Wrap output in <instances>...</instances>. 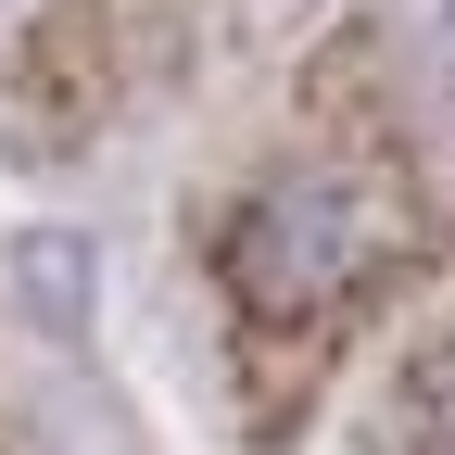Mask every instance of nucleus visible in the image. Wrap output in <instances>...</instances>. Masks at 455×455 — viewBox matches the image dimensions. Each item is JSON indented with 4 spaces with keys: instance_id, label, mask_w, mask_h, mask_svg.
I'll use <instances>...</instances> for the list:
<instances>
[{
    "instance_id": "nucleus-1",
    "label": "nucleus",
    "mask_w": 455,
    "mask_h": 455,
    "mask_svg": "<svg viewBox=\"0 0 455 455\" xmlns=\"http://www.w3.org/2000/svg\"><path fill=\"white\" fill-rule=\"evenodd\" d=\"M379 253H392V215L355 178L304 164V178H266L241 203V228H228V291H241L253 316H329Z\"/></svg>"
},
{
    "instance_id": "nucleus-2",
    "label": "nucleus",
    "mask_w": 455,
    "mask_h": 455,
    "mask_svg": "<svg viewBox=\"0 0 455 455\" xmlns=\"http://www.w3.org/2000/svg\"><path fill=\"white\" fill-rule=\"evenodd\" d=\"M392 38L430 51V64H455V0H392Z\"/></svg>"
}]
</instances>
